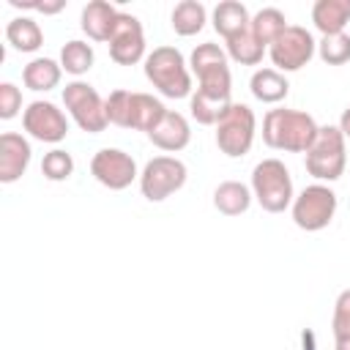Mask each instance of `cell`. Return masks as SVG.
Masks as SVG:
<instances>
[{"label": "cell", "mask_w": 350, "mask_h": 350, "mask_svg": "<svg viewBox=\"0 0 350 350\" xmlns=\"http://www.w3.org/2000/svg\"><path fill=\"white\" fill-rule=\"evenodd\" d=\"M145 55V33L137 16L131 14H118L112 36H109V57L118 66H134Z\"/></svg>", "instance_id": "11"}, {"label": "cell", "mask_w": 350, "mask_h": 350, "mask_svg": "<svg viewBox=\"0 0 350 350\" xmlns=\"http://www.w3.org/2000/svg\"><path fill=\"white\" fill-rule=\"evenodd\" d=\"M107 107V120L120 126V129H131V93L129 90H112L104 101Z\"/></svg>", "instance_id": "30"}, {"label": "cell", "mask_w": 350, "mask_h": 350, "mask_svg": "<svg viewBox=\"0 0 350 350\" xmlns=\"http://www.w3.org/2000/svg\"><path fill=\"white\" fill-rule=\"evenodd\" d=\"M145 77L167 98H186L191 93V77L186 60L175 46H156L145 57Z\"/></svg>", "instance_id": "2"}, {"label": "cell", "mask_w": 350, "mask_h": 350, "mask_svg": "<svg viewBox=\"0 0 350 350\" xmlns=\"http://www.w3.org/2000/svg\"><path fill=\"white\" fill-rule=\"evenodd\" d=\"M60 66L52 57H36L22 68V79L30 90H52L60 82Z\"/></svg>", "instance_id": "22"}, {"label": "cell", "mask_w": 350, "mask_h": 350, "mask_svg": "<svg viewBox=\"0 0 350 350\" xmlns=\"http://www.w3.org/2000/svg\"><path fill=\"white\" fill-rule=\"evenodd\" d=\"M30 142L16 131L0 134V183H14L30 164Z\"/></svg>", "instance_id": "14"}, {"label": "cell", "mask_w": 350, "mask_h": 350, "mask_svg": "<svg viewBox=\"0 0 350 350\" xmlns=\"http://www.w3.org/2000/svg\"><path fill=\"white\" fill-rule=\"evenodd\" d=\"M317 123L301 109H268L262 118V142L287 153H306L317 137Z\"/></svg>", "instance_id": "1"}, {"label": "cell", "mask_w": 350, "mask_h": 350, "mask_svg": "<svg viewBox=\"0 0 350 350\" xmlns=\"http://www.w3.org/2000/svg\"><path fill=\"white\" fill-rule=\"evenodd\" d=\"M254 139V112L246 104H232L227 115L216 123V145L224 156H246Z\"/></svg>", "instance_id": "7"}, {"label": "cell", "mask_w": 350, "mask_h": 350, "mask_svg": "<svg viewBox=\"0 0 350 350\" xmlns=\"http://www.w3.org/2000/svg\"><path fill=\"white\" fill-rule=\"evenodd\" d=\"M317 52H320L323 63H328V66H342V63L350 60V36H347V33L323 36V41L317 44Z\"/></svg>", "instance_id": "29"}, {"label": "cell", "mask_w": 350, "mask_h": 350, "mask_svg": "<svg viewBox=\"0 0 350 350\" xmlns=\"http://www.w3.org/2000/svg\"><path fill=\"white\" fill-rule=\"evenodd\" d=\"M312 22L323 36L345 33L350 22V0H317L312 5Z\"/></svg>", "instance_id": "17"}, {"label": "cell", "mask_w": 350, "mask_h": 350, "mask_svg": "<svg viewBox=\"0 0 350 350\" xmlns=\"http://www.w3.org/2000/svg\"><path fill=\"white\" fill-rule=\"evenodd\" d=\"M164 104L148 93H131V129L150 131L164 118Z\"/></svg>", "instance_id": "23"}, {"label": "cell", "mask_w": 350, "mask_h": 350, "mask_svg": "<svg viewBox=\"0 0 350 350\" xmlns=\"http://www.w3.org/2000/svg\"><path fill=\"white\" fill-rule=\"evenodd\" d=\"M249 88H252V96L257 101H262V104H276V101H282L290 93V82L276 68H260V71H254Z\"/></svg>", "instance_id": "19"}, {"label": "cell", "mask_w": 350, "mask_h": 350, "mask_svg": "<svg viewBox=\"0 0 350 350\" xmlns=\"http://www.w3.org/2000/svg\"><path fill=\"white\" fill-rule=\"evenodd\" d=\"M22 126L30 137H36L41 142H60L68 134V120L52 101L27 104V109L22 115Z\"/></svg>", "instance_id": "13"}, {"label": "cell", "mask_w": 350, "mask_h": 350, "mask_svg": "<svg viewBox=\"0 0 350 350\" xmlns=\"http://www.w3.org/2000/svg\"><path fill=\"white\" fill-rule=\"evenodd\" d=\"M41 172H44L46 180H66V178L74 172V159H71V153H66V150H60V148L49 150V153L44 156V161H41Z\"/></svg>", "instance_id": "31"}, {"label": "cell", "mask_w": 350, "mask_h": 350, "mask_svg": "<svg viewBox=\"0 0 350 350\" xmlns=\"http://www.w3.org/2000/svg\"><path fill=\"white\" fill-rule=\"evenodd\" d=\"M90 172L101 186L120 191L137 178V164L129 153H123L118 148H101L90 161Z\"/></svg>", "instance_id": "12"}, {"label": "cell", "mask_w": 350, "mask_h": 350, "mask_svg": "<svg viewBox=\"0 0 350 350\" xmlns=\"http://www.w3.org/2000/svg\"><path fill=\"white\" fill-rule=\"evenodd\" d=\"M213 27H216V33H219L224 41L232 38V36H238V33H243V30H249V27H252V19H249L246 5L238 3V0H224V3H219V5L213 8Z\"/></svg>", "instance_id": "18"}, {"label": "cell", "mask_w": 350, "mask_h": 350, "mask_svg": "<svg viewBox=\"0 0 350 350\" xmlns=\"http://www.w3.org/2000/svg\"><path fill=\"white\" fill-rule=\"evenodd\" d=\"M252 191L262 211L282 213L293 202V180L279 159H265L252 172Z\"/></svg>", "instance_id": "4"}, {"label": "cell", "mask_w": 350, "mask_h": 350, "mask_svg": "<svg viewBox=\"0 0 350 350\" xmlns=\"http://www.w3.org/2000/svg\"><path fill=\"white\" fill-rule=\"evenodd\" d=\"M334 213H336V194L320 183L306 186L293 202V221L306 232H317L328 227Z\"/></svg>", "instance_id": "9"}, {"label": "cell", "mask_w": 350, "mask_h": 350, "mask_svg": "<svg viewBox=\"0 0 350 350\" xmlns=\"http://www.w3.org/2000/svg\"><path fill=\"white\" fill-rule=\"evenodd\" d=\"M345 134L339 126H320L314 142L306 150V172L317 180H336L345 172Z\"/></svg>", "instance_id": "3"}, {"label": "cell", "mask_w": 350, "mask_h": 350, "mask_svg": "<svg viewBox=\"0 0 350 350\" xmlns=\"http://www.w3.org/2000/svg\"><path fill=\"white\" fill-rule=\"evenodd\" d=\"M334 339L336 342H350V287L339 293L336 306H334Z\"/></svg>", "instance_id": "32"}, {"label": "cell", "mask_w": 350, "mask_h": 350, "mask_svg": "<svg viewBox=\"0 0 350 350\" xmlns=\"http://www.w3.org/2000/svg\"><path fill=\"white\" fill-rule=\"evenodd\" d=\"M339 131L350 139V107H347V109L342 112V118H339Z\"/></svg>", "instance_id": "34"}, {"label": "cell", "mask_w": 350, "mask_h": 350, "mask_svg": "<svg viewBox=\"0 0 350 350\" xmlns=\"http://www.w3.org/2000/svg\"><path fill=\"white\" fill-rule=\"evenodd\" d=\"M63 104L71 112V118L77 120V126L88 134H98L107 129V107L101 101V96L96 93V88H90L88 82H71L63 88Z\"/></svg>", "instance_id": "6"}, {"label": "cell", "mask_w": 350, "mask_h": 350, "mask_svg": "<svg viewBox=\"0 0 350 350\" xmlns=\"http://www.w3.org/2000/svg\"><path fill=\"white\" fill-rule=\"evenodd\" d=\"M189 137H191V131H189V123H186V118L180 115V112H164V118L148 131V139L156 145V148H161V150H183L186 145H189Z\"/></svg>", "instance_id": "15"}, {"label": "cell", "mask_w": 350, "mask_h": 350, "mask_svg": "<svg viewBox=\"0 0 350 350\" xmlns=\"http://www.w3.org/2000/svg\"><path fill=\"white\" fill-rule=\"evenodd\" d=\"M213 205L224 216H238L252 205V191L238 180H224L213 191Z\"/></svg>", "instance_id": "20"}, {"label": "cell", "mask_w": 350, "mask_h": 350, "mask_svg": "<svg viewBox=\"0 0 350 350\" xmlns=\"http://www.w3.org/2000/svg\"><path fill=\"white\" fill-rule=\"evenodd\" d=\"M191 71L200 79V93L216 96V98H230V66H227V52L219 49V44H200L191 52Z\"/></svg>", "instance_id": "5"}, {"label": "cell", "mask_w": 350, "mask_h": 350, "mask_svg": "<svg viewBox=\"0 0 350 350\" xmlns=\"http://www.w3.org/2000/svg\"><path fill=\"white\" fill-rule=\"evenodd\" d=\"M284 14L279 11V8H262V11H257L254 16H252V33H254V38L265 46H271L282 33H284Z\"/></svg>", "instance_id": "27"}, {"label": "cell", "mask_w": 350, "mask_h": 350, "mask_svg": "<svg viewBox=\"0 0 350 350\" xmlns=\"http://www.w3.org/2000/svg\"><path fill=\"white\" fill-rule=\"evenodd\" d=\"M5 38L16 52H36L44 44V33L38 27V22L27 19V16H16L8 22L5 27Z\"/></svg>", "instance_id": "21"}, {"label": "cell", "mask_w": 350, "mask_h": 350, "mask_svg": "<svg viewBox=\"0 0 350 350\" xmlns=\"http://www.w3.org/2000/svg\"><path fill=\"white\" fill-rule=\"evenodd\" d=\"M232 107V101L230 98H216V96H208V93H194L191 96V118L197 120V123H202V126H213V123H219L224 115H227V109Z\"/></svg>", "instance_id": "25"}, {"label": "cell", "mask_w": 350, "mask_h": 350, "mask_svg": "<svg viewBox=\"0 0 350 350\" xmlns=\"http://www.w3.org/2000/svg\"><path fill=\"white\" fill-rule=\"evenodd\" d=\"M186 183V164L172 156H156L145 164L139 175V189L142 197L150 202H161L170 194H175Z\"/></svg>", "instance_id": "8"}, {"label": "cell", "mask_w": 350, "mask_h": 350, "mask_svg": "<svg viewBox=\"0 0 350 350\" xmlns=\"http://www.w3.org/2000/svg\"><path fill=\"white\" fill-rule=\"evenodd\" d=\"M205 5L197 0H180L172 8V30L178 36H194L205 27Z\"/></svg>", "instance_id": "24"}, {"label": "cell", "mask_w": 350, "mask_h": 350, "mask_svg": "<svg viewBox=\"0 0 350 350\" xmlns=\"http://www.w3.org/2000/svg\"><path fill=\"white\" fill-rule=\"evenodd\" d=\"M271 60L279 71H298L304 68L314 55V38L306 27L287 25L284 33L271 44Z\"/></svg>", "instance_id": "10"}, {"label": "cell", "mask_w": 350, "mask_h": 350, "mask_svg": "<svg viewBox=\"0 0 350 350\" xmlns=\"http://www.w3.org/2000/svg\"><path fill=\"white\" fill-rule=\"evenodd\" d=\"M336 350H350V342H336Z\"/></svg>", "instance_id": "35"}, {"label": "cell", "mask_w": 350, "mask_h": 350, "mask_svg": "<svg viewBox=\"0 0 350 350\" xmlns=\"http://www.w3.org/2000/svg\"><path fill=\"white\" fill-rule=\"evenodd\" d=\"M60 68H66L68 74L79 77L88 74L93 68V49L85 41H68L60 49Z\"/></svg>", "instance_id": "28"}, {"label": "cell", "mask_w": 350, "mask_h": 350, "mask_svg": "<svg viewBox=\"0 0 350 350\" xmlns=\"http://www.w3.org/2000/svg\"><path fill=\"white\" fill-rule=\"evenodd\" d=\"M22 107V93L19 88H14L11 82H3L0 85V118L3 120H11Z\"/></svg>", "instance_id": "33"}, {"label": "cell", "mask_w": 350, "mask_h": 350, "mask_svg": "<svg viewBox=\"0 0 350 350\" xmlns=\"http://www.w3.org/2000/svg\"><path fill=\"white\" fill-rule=\"evenodd\" d=\"M118 8L104 3V0H93L82 8V30L88 33V38L93 41H109L115 19H118Z\"/></svg>", "instance_id": "16"}, {"label": "cell", "mask_w": 350, "mask_h": 350, "mask_svg": "<svg viewBox=\"0 0 350 350\" xmlns=\"http://www.w3.org/2000/svg\"><path fill=\"white\" fill-rule=\"evenodd\" d=\"M262 52H265V46L254 38L252 27L238 33V36H232V38H227V55L241 66H257L262 60Z\"/></svg>", "instance_id": "26"}]
</instances>
